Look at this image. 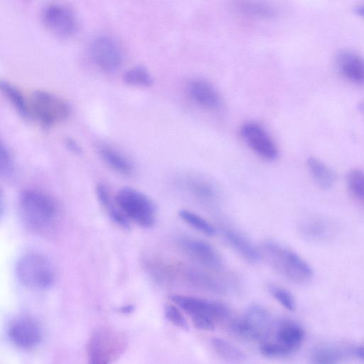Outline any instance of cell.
<instances>
[{
	"mask_svg": "<svg viewBox=\"0 0 364 364\" xmlns=\"http://www.w3.org/2000/svg\"><path fill=\"white\" fill-rule=\"evenodd\" d=\"M355 12L358 16L364 18V4L357 6L355 8Z\"/></svg>",
	"mask_w": 364,
	"mask_h": 364,
	"instance_id": "35",
	"label": "cell"
},
{
	"mask_svg": "<svg viewBox=\"0 0 364 364\" xmlns=\"http://www.w3.org/2000/svg\"><path fill=\"white\" fill-rule=\"evenodd\" d=\"M126 84L139 87H148L153 83V77L143 65H136L127 70L123 77Z\"/></svg>",
	"mask_w": 364,
	"mask_h": 364,
	"instance_id": "24",
	"label": "cell"
},
{
	"mask_svg": "<svg viewBox=\"0 0 364 364\" xmlns=\"http://www.w3.org/2000/svg\"><path fill=\"white\" fill-rule=\"evenodd\" d=\"M215 353L228 363H241L245 359L244 353L235 346L221 338H213L210 341Z\"/></svg>",
	"mask_w": 364,
	"mask_h": 364,
	"instance_id": "22",
	"label": "cell"
},
{
	"mask_svg": "<svg viewBox=\"0 0 364 364\" xmlns=\"http://www.w3.org/2000/svg\"><path fill=\"white\" fill-rule=\"evenodd\" d=\"M181 249L192 259L210 268H220L222 259L218 252L201 240L184 237L178 240Z\"/></svg>",
	"mask_w": 364,
	"mask_h": 364,
	"instance_id": "14",
	"label": "cell"
},
{
	"mask_svg": "<svg viewBox=\"0 0 364 364\" xmlns=\"http://www.w3.org/2000/svg\"><path fill=\"white\" fill-rule=\"evenodd\" d=\"M90 53L94 63L107 73L117 70L123 61L120 46L113 38L107 36H100L92 41Z\"/></svg>",
	"mask_w": 364,
	"mask_h": 364,
	"instance_id": "10",
	"label": "cell"
},
{
	"mask_svg": "<svg viewBox=\"0 0 364 364\" xmlns=\"http://www.w3.org/2000/svg\"><path fill=\"white\" fill-rule=\"evenodd\" d=\"M42 19L46 28L60 38H69L77 31V22L73 12L62 4H51L43 11Z\"/></svg>",
	"mask_w": 364,
	"mask_h": 364,
	"instance_id": "12",
	"label": "cell"
},
{
	"mask_svg": "<svg viewBox=\"0 0 364 364\" xmlns=\"http://www.w3.org/2000/svg\"><path fill=\"white\" fill-rule=\"evenodd\" d=\"M97 199L110 219L117 225L123 228H129V220L119 209L115 198L113 200L107 186L100 183L96 187Z\"/></svg>",
	"mask_w": 364,
	"mask_h": 364,
	"instance_id": "20",
	"label": "cell"
},
{
	"mask_svg": "<svg viewBox=\"0 0 364 364\" xmlns=\"http://www.w3.org/2000/svg\"><path fill=\"white\" fill-rule=\"evenodd\" d=\"M268 289L272 296L286 309L294 311L296 302L292 294L285 289L277 285H269Z\"/></svg>",
	"mask_w": 364,
	"mask_h": 364,
	"instance_id": "29",
	"label": "cell"
},
{
	"mask_svg": "<svg viewBox=\"0 0 364 364\" xmlns=\"http://www.w3.org/2000/svg\"><path fill=\"white\" fill-rule=\"evenodd\" d=\"M336 67L341 75L347 80L355 83H364V58L359 54L343 50L338 53Z\"/></svg>",
	"mask_w": 364,
	"mask_h": 364,
	"instance_id": "15",
	"label": "cell"
},
{
	"mask_svg": "<svg viewBox=\"0 0 364 364\" xmlns=\"http://www.w3.org/2000/svg\"><path fill=\"white\" fill-rule=\"evenodd\" d=\"M346 185L351 195L364 204V171L360 169L350 170L346 176Z\"/></svg>",
	"mask_w": 364,
	"mask_h": 364,
	"instance_id": "26",
	"label": "cell"
},
{
	"mask_svg": "<svg viewBox=\"0 0 364 364\" xmlns=\"http://www.w3.org/2000/svg\"><path fill=\"white\" fill-rule=\"evenodd\" d=\"M98 153L103 161L118 173L129 176L134 171V166L122 152L109 144H100Z\"/></svg>",
	"mask_w": 364,
	"mask_h": 364,
	"instance_id": "17",
	"label": "cell"
},
{
	"mask_svg": "<svg viewBox=\"0 0 364 364\" xmlns=\"http://www.w3.org/2000/svg\"><path fill=\"white\" fill-rule=\"evenodd\" d=\"M128 339L124 332L110 326L96 329L87 344V357L93 364L112 363L126 350Z\"/></svg>",
	"mask_w": 364,
	"mask_h": 364,
	"instance_id": "2",
	"label": "cell"
},
{
	"mask_svg": "<svg viewBox=\"0 0 364 364\" xmlns=\"http://www.w3.org/2000/svg\"><path fill=\"white\" fill-rule=\"evenodd\" d=\"M179 217L188 225L201 233L212 236L215 234V229L206 220L188 210H181Z\"/></svg>",
	"mask_w": 364,
	"mask_h": 364,
	"instance_id": "25",
	"label": "cell"
},
{
	"mask_svg": "<svg viewBox=\"0 0 364 364\" xmlns=\"http://www.w3.org/2000/svg\"><path fill=\"white\" fill-rule=\"evenodd\" d=\"M329 226L327 223L320 218L311 220L304 226L306 235L315 239H322L328 234Z\"/></svg>",
	"mask_w": 364,
	"mask_h": 364,
	"instance_id": "30",
	"label": "cell"
},
{
	"mask_svg": "<svg viewBox=\"0 0 364 364\" xmlns=\"http://www.w3.org/2000/svg\"><path fill=\"white\" fill-rule=\"evenodd\" d=\"M193 190L196 195L200 198H210L213 196V191L211 188L207 185L203 183H195L193 184Z\"/></svg>",
	"mask_w": 364,
	"mask_h": 364,
	"instance_id": "32",
	"label": "cell"
},
{
	"mask_svg": "<svg viewBox=\"0 0 364 364\" xmlns=\"http://www.w3.org/2000/svg\"><path fill=\"white\" fill-rule=\"evenodd\" d=\"M232 331L244 338L264 341L272 330V320L269 311L262 306L252 304L230 326Z\"/></svg>",
	"mask_w": 364,
	"mask_h": 364,
	"instance_id": "8",
	"label": "cell"
},
{
	"mask_svg": "<svg viewBox=\"0 0 364 364\" xmlns=\"http://www.w3.org/2000/svg\"><path fill=\"white\" fill-rule=\"evenodd\" d=\"M354 353L358 358L364 361V346L356 348L354 350Z\"/></svg>",
	"mask_w": 364,
	"mask_h": 364,
	"instance_id": "34",
	"label": "cell"
},
{
	"mask_svg": "<svg viewBox=\"0 0 364 364\" xmlns=\"http://www.w3.org/2000/svg\"><path fill=\"white\" fill-rule=\"evenodd\" d=\"M223 235L228 243L246 260L257 262L260 253L254 244L240 232L232 229H225Z\"/></svg>",
	"mask_w": 364,
	"mask_h": 364,
	"instance_id": "19",
	"label": "cell"
},
{
	"mask_svg": "<svg viewBox=\"0 0 364 364\" xmlns=\"http://www.w3.org/2000/svg\"><path fill=\"white\" fill-rule=\"evenodd\" d=\"M7 335L12 344L18 348L31 350L41 343L43 331L36 318L30 315H21L10 321Z\"/></svg>",
	"mask_w": 364,
	"mask_h": 364,
	"instance_id": "9",
	"label": "cell"
},
{
	"mask_svg": "<svg viewBox=\"0 0 364 364\" xmlns=\"http://www.w3.org/2000/svg\"><path fill=\"white\" fill-rule=\"evenodd\" d=\"M65 145L69 150L75 154H79L81 151L80 145L73 139L68 138L65 140Z\"/></svg>",
	"mask_w": 364,
	"mask_h": 364,
	"instance_id": "33",
	"label": "cell"
},
{
	"mask_svg": "<svg viewBox=\"0 0 364 364\" xmlns=\"http://www.w3.org/2000/svg\"><path fill=\"white\" fill-rule=\"evenodd\" d=\"M341 358L338 352L328 348H321L314 350L312 359L316 363H336Z\"/></svg>",
	"mask_w": 364,
	"mask_h": 364,
	"instance_id": "31",
	"label": "cell"
},
{
	"mask_svg": "<svg viewBox=\"0 0 364 364\" xmlns=\"http://www.w3.org/2000/svg\"><path fill=\"white\" fill-rule=\"evenodd\" d=\"M235 6L241 14L258 19H272L277 16V10L263 0H236Z\"/></svg>",
	"mask_w": 364,
	"mask_h": 364,
	"instance_id": "18",
	"label": "cell"
},
{
	"mask_svg": "<svg viewBox=\"0 0 364 364\" xmlns=\"http://www.w3.org/2000/svg\"><path fill=\"white\" fill-rule=\"evenodd\" d=\"M134 306L132 305H126L124 306L121 307L120 311L124 314H129L134 311Z\"/></svg>",
	"mask_w": 364,
	"mask_h": 364,
	"instance_id": "36",
	"label": "cell"
},
{
	"mask_svg": "<svg viewBox=\"0 0 364 364\" xmlns=\"http://www.w3.org/2000/svg\"><path fill=\"white\" fill-rule=\"evenodd\" d=\"M28 119L44 127L64 122L69 117L68 104L58 96L45 90L33 91L27 97Z\"/></svg>",
	"mask_w": 364,
	"mask_h": 364,
	"instance_id": "5",
	"label": "cell"
},
{
	"mask_svg": "<svg viewBox=\"0 0 364 364\" xmlns=\"http://www.w3.org/2000/svg\"><path fill=\"white\" fill-rule=\"evenodd\" d=\"M187 91L195 103L207 109H216L220 105L219 94L213 85L203 79H194L187 85Z\"/></svg>",
	"mask_w": 364,
	"mask_h": 364,
	"instance_id": "16",
	"label": "cell"
},
{
	"mask_svg": "<svg viewBox=\"0 0 364 364\" xmlns=\"http://www.w3.org/2000/svg\"><path fill=\"white\" fill-rule=\"evenodd\" d=\"M18 207L24 225L34 233L49 235L59 225V205L50 196L43 191L35 189L23 191L19 197Z\"/></svg>",
	"mask_w": 364,
	"mask_h": 364,
	"instance_id": "1",
	"label": "cell"
},
{
	"mask_svg": "<svg viewBox=\"0 0 364 364\" xmlns=\"http://www.w3.org/2000/svg\"><path fill=\"white\" fill-rule=\"evenodd\" d=\"M304 330L300 324L291 320L280 321L273 331L271 341L261 342V353L269 358L282 357L295 352L304 338Z\"/></svg>",
	"mask_w": 364,
	"mask_h": 364,
	"instance_id": "7",
	"label": "cell"
},
{
	"mask_svg": "<svg viewBox=\"0 0 364 364\" xmlns=\"http://www.w3.org/2000/svg\"><path fill=\"white\" fill-rule=\"evenodd\" d=\"M164 312L166 318L173 326L183 331H188L189 329L188 323L180 311L176 307V305H173L170 303L165 304L164 306Z\"/></svg>",
	"mask_w": 364,
	"mask_h": 364,
	"instance_id": "28",
	"label": "cell"
},
{
	"mask_svg": "<svg viewBox=\"0 0 364 364\" xmlns=\"http://www.w3.org/2000/svg\"><path fill=\"white\" fill-rule=\"evenodd\" d=\"M263 249L271 265L289 280L304 283L312 277L311 267L293 250L273 240L265 242Z\"/></svg>",
	"mask_w": 364,
	"mask_h": 364,
	"instance_id": "4",
	"label": "cell"
},
{
	"mask_svg": "<svg viewBox=\"0 0 364 364\" xmlns=\"http://www.w3.org/2000/svg\"><path fill=\"white\" fill-rule=\"evenodd\" d=\"M169 299L191 318L208 316L217 321L227 318L229 315L228 307L220 302L181 294H171Z\"/></svg>",
	"mask_w": 364,
	"mask_h": 364,
	"instance_id": "11",
	"label": "cell"
},
{
	"mask_svg": "<svg viewBox=\"0 0 364 364\" xmlns=\"http://www.w3.org/2000/svg\"><path fill=\"white\" fill-rule=\"evenodd\" d=\"M1 90L18 113L28 119L27 97L18 88L7 82H1Z\"/></svg>",
	"mask_w": 364,
	"mask_h": 364,
	"instance_id": "23",
	"label": "cell"
},
{
	"mask_svg": "<svg viewBox=\"0 0 364 364\" xmlns=\"http://www.w3.org/2000/svg\"><path fill=\"white\" fill-rule=\"evenodd\" d=\"M115 200L124 215L141 227H152L156 219V208L144 193L130 187L120 189Z\"/></svg>",
	"mask_w": 364,
	"mask_h": 364,
	"instance_id": "6",
	"label": "cell"
},
{
	"mask_svg": "<svg viewBox=\"0 0 364 364\" xmlns=\"http://www.w3.org/2000/svg\"><path fill=\"white\" fill-rule=\"evenodd\" d=\"M0 173L5 179H11L15 173L14 161L9 149L1 144L0 151Z\"/></svg>",
	"mask_w": 364,
	"mask_h": 364,
	"instance_id": "27",
	"label": "cell"
},
{
	"mask_svg": "<svg viewBox=\"0 0 364 364\" xmlns=\"http://www.w3.org/2000/svg\"><path fill=\"white\" fill-rule=\"evenodd\" d=\"M23 1H30V0H23Z\"/></svg>",
	"mask_w": 364,
	"mask_h": 364,
	"instance_id": "38",
	"label": "cell"
},
{
	"mask_svg": "<svg viewBox=\"0 0 364 364\" xmlns=\"http://www.w3.org/2000/svg\"><path fill=\"white\" fill-rule=\"evenodd\" d=\"M358 109L360 114L364 118V100H363L358 103Z\"/></svg>",
	"mask_w": 364,
	"mask_h": 364,
	"instance_id": "37",
	"label": "cell"
},
{
	"mask_svg": "<svg viewBox=\"0 0 364 364\" xmlns=\"http://www.w3.org/2000/svg\"><path fill=\"white\" fill-rule=\"evenodd\" d=\"M241 135L248 146L267 161H273L278 156L277 148L266 129L255 122H247L241 128Z\"/></svg>",
	"mask_w": 364,
	"mask_h": 364,
	"instance_id": "13",
	"label": "cell"
},
{
	"mask_svg": "<svg viewBox=\"0 0 364 364\" xmlns=\"http://www.w3.org/2000/svg\"><path fill=\"white\" fill-rule=\"evenodd\" d=\"M306 165L310 174L319 187L327 190L333 186L336 174L323 161L315 156H310L306 161Z\"/></svg>",
	"mask_w": 364,
	"mask_h": 364,
	"instance_id": "21",
	"label": "cell"
},
{
	"mask_svg": "<svg viewBox=\"0 0 364 364\" xmlns=\"http://www.w3.org/2000/svg\"><path fill=\"white\" fill-rule=\"evenodd\" d=\"M16 274L21 284L33 289H48L56 279L55 269L50 259L33 251L20 257L16 265Z\"/></svg>",
	"mask_w": 364,
	"mask_h": 364,
	"instance_id": "3",
	"label": "cell"
}]
</instances>
